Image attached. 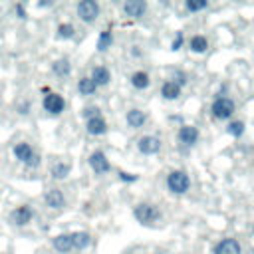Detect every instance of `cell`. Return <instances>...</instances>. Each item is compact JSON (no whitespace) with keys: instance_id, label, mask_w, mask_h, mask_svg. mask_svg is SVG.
I'll return each mask as SVG.
<instances>
[{"instance_id":"6da1fadb","label":"cell","mask_w":254,"mask_h":254,"mask_svg":"<svg viewBox=\"0 0 254 254\" xmlns=\"http://www.w3.org/2000/svg\"><path fill=\"white\" fill-rule=\"evenodd\" d=\"M234 111H236V103H234V99H230V97H226V95H218V97L212 101V105H210V113H212V117L218 119V121L230 119V117L234 115Z\"/></svg>"},{"instance_id":"7a4b0ae2","label":"cell","mask_w":254,"mask_h":254,"mask_svg":"<svg viewBox=\"0 0 254 254\" xmlns=\"http://www.w3.org/2000/svg\"><path fill=\"white\" fill-rule=\"evenodd\" d=\"M167 189L173 192V194H185L189 189H190V177L177 169V171H171L167 175Z\"/></svg>"},{"instance_id":"3957f363","label":"cell","mask_w":254,"mask_h":254,"mask_svg":"<svg viewBox=\"0 0 254 254\" xmlns=\"http://www.w3.org/2000/svg\"><path fill=\"white\" fill-rule=\"evenodd\" d=\"M133 216L141 224H153V222H157L161 218V210L151 202H141V204H137L133 208Z\"/></svg>"},{"instance_id":"277c9868","label":"cell","mask_w":254,"mask_h":254,"mask_svg":"<svg viewBox=\"0 0 254 254\" xmlns=\"http://www.w3.org/2000/svg\"><path fill=\"white\" fill-rule=\"evenodd\" d=\"M12 153H14V157H16L18 161H22V163L28 165V167H38V165H40V157L34 153V149H32L28 143H18V145H14Z\"/></svg>"},{"instance_id":"5b68a950","label":"cell","mask_w":254,"mask_h":254,"mask_svg":"<svg viewBox=\"0 0 254 254\" xmlns=\"http://www.w3.org/2000/svg\"><path fill=\"white\" fill-rule=\"evenodd\" d=\"M99 4L95 0H81L77 4V16L85 22V24H93L99 18Z\"/></svg>"},{"instance_id":"8992f818","label":"cell","mask_w":254,"mask_h":254,"mask_svg":"<svg viewBox=\"0 0 254 254\" xmlns=\"http://www.w3.org/2000/svg\"><path fill=\"white\" fill-rule=\"evenodd\" d=\"M42 105H44V111H48L50 115H60L65 109V101L60 93H46L42 99Z\"/></svg>"},{"instance_id":"52a82bcc","label":"cell","mask_w":254,"mask_h":254,"mask_svg":"<svg viewBox=\"0 0 254 254\" xmlns=\"http://www.w3.org/2000/svg\"><path fill=\"white\" fill-rule=\"evenodd\" d=\"M89 167L95 175H105V173L111 171V163H109V159L105 157L103 151H93L89 155Z\"/></svg>"},{"instance_id":"ba28073f","label":"cell","mask_w":254,"mask_h":254,"mask_svg":"<svg viewBox=\"0 0 254 254\" xmlns=\"http://www.w3.org/2000/svg\"><path fill=\"white\" fill-rule=\"evenodd\" d=\"M32 218H34V208L28 204H20L10 212V220L16 226H26L28 222H32Z\"/></svg>"},{"instance_id":"9c48e42d","label":"cell","mask_w":254,"mask_h":254,"mask_svg":"<svg viewBox=\"0 0 254 254\" xmlns=\"http://www.w3.org/2000/svg\"><path fill=\"white\" fill-rule=\"evenodd\" d=\"M137 149L143 153V155H157L161 151V139L155 137V135H143L139 141H137Z\"/></svg>"},{"instance_id":"30bf717a","label":"cell","mask_w":254,"mask_h":254,"mask_svg":"<svg viewBox=\"0 0 254 254\" xmlns=\"http://www.w3.org/2000/svg\"><path fill=\"white\" fill-rule=\"evenodd\" d=\"M212 254H242V248L236 238H222L220 242H216Z\"/></svg>"},{"instance_id":"8fae6325","label":"cell","mask_w":254,"mask_h":254,"mask_svg":"<svg viewBox=\"0 0 254 254\" xmlns=\"http://www.w3.org/2000/svg\"><path fill=\"white\" fill-rule=\"evenodd\" d=\"M177 139L179 143H183L185 147H192L196 141H198V129L194 125H183L177 133Z\"/></svg>"},{"instance_id":"7c38bea8","label":"cell","mask_w":254,"mask_h":254,"mask_svg":"<svg viewBox=\"0 0 254 254\" xmlns=\"http://www.w3.org/2000/svg\"><path fill=\"white\" fill-rule=\"evenodd\" d=\"M123 12L129 18H141L147 12V2H143V0H129V2L123 4Z\"/></svg>"},{"instance_id":"4fadbf2b","label":"cell","mask_w":254,"mask_h":254,"mask_svg":"<svg viewBox=\"0 0 254 254\" xmlns=\"http://www.w3.org/2000/svg\"><path fill=\"white\" fill-rule=\"evenodd\" d=\"M44 200H46V204H48L50 208H56V210L65 206V196H64V192H62L60 189H50V190H46Z\"/></svg>"},{"instance_id":"5bb4252c","label":"cell","mask_w":254,"mask_h":254,"mask_svg":"<svg viewBox=\"0 0 254 254\" xmlns=\"http://www.w3.org/2000/svg\"><path fill=\"white\" fill-rule=\"evenodd\" d=\"M161 95H163V99H167V101H175V99H179V95H181V85L175 83L173 79H167V81L161 85Z\"/></svg>"},{"instance_id":"9a60e30c","label":"cell","mask_w":254,"mask_h":254,"mask_svg":"<svg viewBox=\"0 0 254 254\" xmlns=\"http://www.w3.org/2000/svg\"><path fill=\"white\" fill-rule=\"evenodd\" d=\"M125 119H127V125H129V127H133V129H139V127H143V125H145V121H147V115H145V111H141V109L133 107V109H129V111H127Z\"/></svg>"},{"instance_id":"2e32d148","label":"cell","mask_w":254,"mask_h":254,"mask_svg":"<svg viewBox=\"0 0 254 254\" xmlns=\"http://www.w3.org/2000/svg\"><path fill=\"white\" fill-rule=\"evenodd\" d=\"M85 129H87V133L89 135H103V133H107V121L99 115V117H93V119H89V121H85Z\"/></svg>"},{"instance_id":"e0dca14e","label":"cell","mask_w":254,"mask_h":254,"mask_svg":"<svg viewBox=\"0 0 254 254\" xmlns=\"http://www.w3.org/2000/svg\"><path fill=\"white\" fill-rule=\"evenodd\" d=\"M54 248L60 252V254H67L73 250V240H71V234H58L54 240H52Z\"/></svg>"},{"instance_id":"ac0fdd59","label":"cell","mask_w":254,"mask_h":254,"mask_svg":"<svg viewBox=\"0 0 254 254\" xmlns=\"http://www.w3.org/2000/svg\"><path fill=\"white\" fill-rule=\"evenodd\" d=\"M93 81H95V85L99 87V85H107L109 81H111V73H109V69L105 67V65H95L93 69H91V75H89Z\"/></svg>"},{"instance_id":"d6986e66","label":"cell","mask_w":254,"mask_h":254,"mask_svg":"<svg viewBox=\"0 0 254 254\" xmlns=\"http://www.w3.org/2000/svg\"><path fill=\"white\" fill-rule=\"evenodd\" d=\"M189 48H190L192 54H204V52L208 50V40H206V36H202V34L192 36V38L189 40Z\"/></svg>"},{"instance_id":"ffe728a7","label":"cell","mask_w":254,"mask_h":254,"mask_svg":"<svg viewBox=\"0 0 254 254\" xmlns=\"http://www.w3.org/2000/svg\"><path fill=\"white\" fill-rule=\"evenodd\" d=\"M71 240H73V250H85L91 244V234L89 232H71Z\"/></svg>"},{"instance_id":"44dd1931","label":"cell","mask_w":254,"mask_h":254,"mask_svg":"<svg viewBox=\"0 0 254 254\" xmlns=\"http://www.w3.org/2000/svg\"><path fill=\"white\" fill-rule=\"evenodd\" d=\"M69 171H71V165L65 163V161H58V163L52 165V177H54L56 181H64V179H67Z\"/></svg>"},{"instance_id":"7402d4cb","label":"cell","mask_w":254,"mask_h":254,"mask_svg":"<svg viewBox=\"0 0 254 254\" xmlns=\"http://www.w3.org/2000/svg\"><path fill=\"white\" fill-rule=\"evenodd\" d=\"M52 71H54V75H58V77H67L69 73H71V64L64 58V60H56L54 64H52Z\"/></svg>"},{"instance_id":"603a6c76","label":"cell","mask_w":254,"mask_h":254,"mask_svg":"<svg viewBox=\"0 0 254 254\" xmlns=\"http://www.w3.org/2000/svg\"><path fill=\"white\" fill-rule=\"evenodd\" d=\"M131 85L135 87V89H147L149 87V83H151V79H149V73L147 71H143V69H139V71H135L133 75H131Z\"/></svg>"},{"instance_id":"cb8c5ba5","label":"cell","mask_w":254,"mask_h":254,"mask_svg":"<svg viewBox=\"0 0 254 254\" xmlns=\"http://www.w3.org/2000/svg\"><path fill=\"white\" fill-rule=\"evenodd\" d=\"M77 91H79L81 95H93V93L97 91V85H95V81H93L91 77H81V79L77 81Z\"/></svg>"},{"instance_id":"d4e9b609","label":"cell","mask_w":254,"mask_h":254,"mask_svg":"<svg viewBox=\"0 0 254 254\" xmlns=\"http://www.w3.org/2000/svg\"><path fill=\"white\" fill-rule=\"evenodd\" d=\"M244 131H246V123L240 121V119H234V121H230V123L226 125V133H228L230 137H242Z\"/></svg>"},{"instance_id":"484cf974","label":"cell","mask_w":254,"mask_h":254,"mask_svg":"<svg viewBox=\"0 0 254 254\" xmlns=\"http://www.w3.org/2000/svg\"><path fill=\"white\" fill-rule=\"evenodd\" d=\"M111 44H113V34H111V30H103V32H99V38H97V50H99V52H105L107 48H111Z\"/></svg>"},{"instance_id":"4316f807","label":"cell","mask_w":254,"mask_h":254,"mask_svg":"<svg viewBox=\"0 0 254 254\" xmlns=\"http://www.w3.org/2000/svg\"><path fill=\"white\" fill-rule=\"evenodd\" d=\"M75 36V28L71 24H60L58 26V38L62 40H71Z\"/></svg>"},{"instance_id":"83f0119b","label":"cell","mask_w":254,"mask_h":254,"mask_svg":"<svg viewBox=\"0 0 254 254\" xmlns=\"http://www.w3.org/2000/svg\"><path fill=\"white\" fill-rule=\"evenodd\" d=\"M185 8H187L189 12H200V10L208 8V2H206V0H187V2H185Z\"/></svg>"},{"instance_id":"f1b7e54d","label":"cell","mask_w":254,"mask_h":254,"mask_svg":"<svg viewBox=\"0 0 254 254\" xmlns=\"http://www.w3.org/2000/svg\"><path fill=\"white\" fill-rule=\"evenodd\" d=\"M81 115L85 117V121H89V119H93V117H99L101 111H99V107H95V105H87V107L81 111Z\"/></svg>"},{"instance_id":"f546056e","label":"cell","mask_w":254,"mask_h":254,"mask_svg":"<svg viewBox=\"0 0 254 254\" xmlns=\"http://www.w3.org/2000/svg\"><path fill=\"white\" fill-rule=\"evenodd\" d=\"M181 46H183V32H177V36H175V40H173L171 48H173V50H179Z\"/></svg>"},{"instance_id":"4dcf8cb0","label":"cell","mask_w":254,"mask_h":254,"mask_svg":"<svg viewBox=\"0 0 254 254\" xmlns=\"http://www.w3.org/2000/svg\"><path fill=\"white\" fill-rule=\"evenodd\" d=\"M119 177H121V181H127V183L137 181V177H135V175H127V173H119Z\"/></svg>"},{"instance_id":"1f68e13d","label":"cell","mask_w":254,"mask_h":254,"mask_svg":"<svg viewBox=\"0 0 254 254\" xmlns=\"http://www.w3.org/2000/svg\"><path fill=\"white\" fill-rule=\"evenodd\" d=\"M16 12H18V16H20V18H26V10H24V6H22V4H16Z\"/></svg>"},{"instance_id":"d6a6232c","label":"cell","mask_w":254,"mask_h":254,"mask_svg":"<svg viewBox=\"0 0 254 254\" xmlns=\"http://www.w3.org/2000/svg\"><path fill=\"white\" fill-rule=\"evenodd\" d=\"M155 254H165V252H155Z\"/></svg>"},{"instance_id":"836d02e7","label":"cell","mask_w":254,"mask_h":254,"mask_svg":"<svg viewBox=\"0 0 254 254\" xmlns=\"http://www.w3.org/2000/svg\"><path fill=\"white\" fill-rule=\"evenodd\" d=\"M252 232H254V228H252Z\"/></svg>"}]
</instances>
